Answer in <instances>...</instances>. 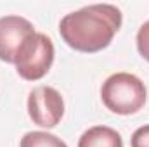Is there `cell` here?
Listing matches in <instances>:
<instances>
[{"mask_svg":"<svg viewBox=\"0 0 149 147\" xmlns=\"http://www.w3.org/2000/svg\"><path fill=\"white\" fill-rule=\"evenodd\" d=\"M54 43L45 33H31L24 38V42L19 45L14 66L17 74L26 81H37L42 80L50 71L54 62Z\"/></svg>","mask_w":149,"mask_h":147,"instance_id":"3","label":"cell"},{"mask_svg":"<svg viewBox=\"0 0 149 147\" xmlns=\"http://www.w3.org/2000/svg\"><path fill=\"white\" fill-rule=\"evenodd\" d=\"M28 114L31 121L42 128H54L64 116L63 95L49 85L35 87L28 95Z\"/></svg>","mask_w":149,"mask_h":147,"instance_id":"4","label":"cell"},{"mask_svg":"<svg viewBox=\"0 0 149 147\" xmlns=\"http://www.w3.org/2000/svg\"><path fill=\"white\" fill-rule=\"evenodd\" d=\"M78 147H123V139L111 126L97 125L81 133Z\"/></svg>","mask_w":149,"mask_h":147,"instance_id":"6","label":"cell"},{"mask_svg":"<svg viewBox=\"0 0 149 147\" xmlns=\"http://www.w3.org/2000/svg\"><path fill=\"white\" fill-rule=\"evenodd\" d=\"M19 147H68L64 140L49 132H28L23 135Z\"/></svg>","mask_w":149,"mask_h":147,"instance_id":"7","label":"cell"},{"mask_svg":"<svg viewBox=\"0 0 149 147\" xmlns=\"http://www.w3.org/2000/svg\"><path fill=\"white\" fill-rule=\"evenodd\" d=\"M35 33L33 24L21 16L0 17V61L14 64L16 52L24 38Z\"/></svg>","mask_w":149,"mask_h":147,"instance_id":"5","label":"cell"},{"mask_svg":"<svg viewBox=\"0 0 149 147\" xmlns=\"http://www.w3.org/2000/svg\"><path fill=\"white\" fill-rule=\"evenodd\" d=\"M130 146L132 147H149V125L139 126L132 139H130Z\"/></svg>","mask_w":149,"mask_h":147,"instance_id":"9","label":"cell"},{"mask_svg":"<svg viewBox=\"0 0 149 147\" xmlns=\"http://www.w3.org/2000/svg\"><path fill=\"white\" fill-rule=\"evenodd\" d=\"M148 90L144 81L132 73H114L101 87V99L108 109L120 114L128 116L141 111L146 104Z\"/></svg>","mask_w":149,"mask_h":147,"instance_id":"2","label":"cell"},{"mask_svg":"<svg viewBox=\"0 0 149 147\" xmlns=\"http://www.w3.org/2000/svg\"><path fill=\"white\" fill-rule=\"evenodd\" d=\"M121 10L111 3H92L66 14L59 23V35L68 47L94 54L109 47L121 28Z\"/></svg>","mask_w":149,"mask_h":147,"instance_id":"1","label":"cell"},{"mask_svg":"<svg viewBox=\"0 0 149 147\" xmlns=\"http://www.w3.org/2000/svg\"><path fill=\"white\" fill-rule=\"evenodd\" d=\"M137 50L149 62V21H146L137 31Z\"/></svg>","mask_w":149,"mask_h":147,"instance_id":"8","label":"cell"}]
</instances>
